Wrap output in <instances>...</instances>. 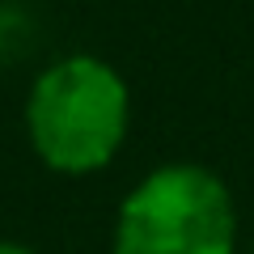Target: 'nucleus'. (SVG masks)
<instances>
[{"label":"nucleus","mask_w":254,"mask_h":254,"mask_svg":"<svg viewBox=\"0 0 254 254\" xmlns=\"http://www.w3.org/2000/svg\"><path fill=\"white\" fill-rule=\"evenodd\" d=\"M131 123V93L98 55L47 64L26 93V136L55 174H98L115 161Z\"/></svg>","instance_id":"f257e3e1"},{"label":"nucleus","mask_w":254,"mask_h":254,"mask_svg":"<svg viewBox=\"0 0 254 254\" xmlns=\"http://www.w3.org/2000/svg\"><path fill=\"white\" fill-rule=\"evenodd\" d=\"M110 254H237L233 195L203 165H161L119 203Z\"/></svg>","instance_id":"f03ea898"},{"label":"nucleus","mask_w":254,"mask_h":254,"mask_svg":"<svg viewBox=\"0 0 254 254\" xmlns=\"http://www.w3.org/2000/svg\"><path fill=\"white\" fill-rule=\"evenodd\" d=\"M0 254H34V246H26V242H0Z\"/></svg>","instance_id":"7ed1b4c3"}]
</instances>
